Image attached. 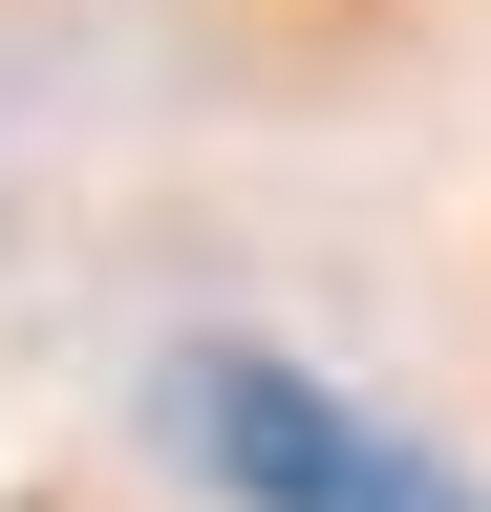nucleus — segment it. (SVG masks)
<instances>
[{"instance_id":"f257e3e1","label":"nucleus","mask_w":491,"mask_h":512,"mask_svg":"<svg viewBox=\"0 0 491 512\" xmlns=\"http://www.w3.org/2000/svg\"><path fill=\"white\" fill-rule=\"evenodd\" d=\"M171 448H193L214 491H257V512H470L406 427L321 406V384L257 363V342H193V363H171Z\"/></svg>"}]
</instances>
